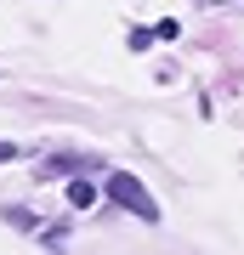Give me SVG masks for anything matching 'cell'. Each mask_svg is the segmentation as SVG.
Masks as SVG:
<instances>
[{
  "instance_id": "1",
  "label": "cell",
  "mask_w": 244,
  "mask_h": 255,
  "mask_svg": "<svg viewBox=\"0 0 244 255\" xmlns=\"http://www.w3.org/2000/svg\"><path fill=\"white\" fill-rule=\"evenodd\" d=\"M108 193H114V199L125 204V210H136L142 221H159V204L142 193V182H131V176H114V182H108Z\"/></svg>"
},
{
  "instance_id": "2",
  "label": "cell",
  "mask_w": 244,
  "mask_h": 255,
  "mask_svg": "<svg viewBox=\"0 0 244 255\" xmlns=\"http://www.w3.org/2000/svg\"><path fill=\"white\" fill-rule=\"evenodd\" d=\"M68 204H97V187H91V182H74L68 187Z\"/></svg>"
},
{
  "instance_id": "3",
  "label": "cell",
  "mask_w": 244,
  "mask_h": 255,
  "mask_svg": "<svg viewBox=\"0 0 244 255\" xmlns=\"http://www.w3.org/2000/svg\"><path fill=\"white\" fill-rule=\"evenodd\" d=\"M6 159H11V142H0V164H6Z\"/></svg>"
}]
</instances>
